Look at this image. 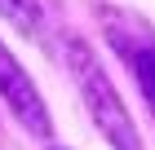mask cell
Masks as SVG:
<instances>
[{
	"label": "cell",
	"instance_id": "cell-1",
	"mask_svg": "<svg viewBox=\"0 0 155 150\" xmlns=\"http://www.w3.org/2000/svg\"><path fill=\"white\" fill-rule=\"evenodd\" d=\"M62 66L71 75V84H75V93H80L89 119H93V128L102 132V141H107L111 150H146L142 132L133 124L129 106H124L115 80H111V71L102 66V58L93 53V44H84L80 35H67V40H62Z\"/></svg>",
	"mask_w": 155,
	"mask_h": 150
},
{
	"label": "cell",
	"instance_id": "cell-2",
	"mask_svg": "<svg viewBox=\"0 0 155 150\" xmlns=\"http://www.w3.org/2000/svg\"><path fill=\"white\" fill-rule=\"evenodd\" d=\"M97 22L107 31L111 49L124 58L133 84L142 93V102L151 106V115H155V31L137 18V13L115 9V5H102V9H97Z\"/></svg>",
	"mask_w": 155,
	"mask_h": 150
},
{
	"label": "cell",
	"instance_id": "cell-3",
	"mask_svg": "<svg viewBox=\"0 0 155 150\" xmlns=\"http://www.w3.org/2000/svg\"><path fill=\"white\" fill-rule=\"evenodd\" d=\"M0 102H5V110H9L31 137H40V141L53 137V115H49L45 93L36 88V80H31L27 66L9 53L5 40H0Z\"/></svg>",
	"mask_w": 155,
	"mask_h": 150
},
{
	"label": "cell",
	"instance_id": "cell-4",
	"mask_svg": "<svg viewBox=\"0 0 155 150\" xmlns=\"http://www.w3.org/2000/svg\"><path fill=\"white\" fill-rule=\"evenodd\" d=\"M0 18L27 40H45V31H49L40 0H0Z\"/></svg>",
	"mask_w": 155,
	"mask_h": 150
},
{
	"label": "cell",
	"instance_id": "cell-5",
	"mask_svg": "<svg viewBox=\"0 0 155 150\" xmlns=\"http://www.w3.org/2000/svg\"><path fill=\"white\" fill-rule=\"evenodd\" d=\"M49 150H67V146H49Z\"/></svg>",
	"mask_w": 155,
	"mask_h": 150
}]
</instances>
